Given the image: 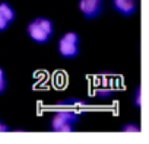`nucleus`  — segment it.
<instances>
[{"label": "nucleus", "instance_id": "obj_7", "mask_svg": "<svg viewBox=\"0 0 149 144\" xmlns=\"http://www.w3.org/2000/svg\"><path fill=\"white\" fill-rule=\"evenodd\" d=\"M58 108H72V109H84L88 106V102L79 98H66L57 103Z\"/></svg>", "mask_w": 149, "mask_h": 144}, {"label": "nucleus", "instance_id": "obj_2", "mask_svg": "<svg viewBox=\"0 0 149 144\" xmlns=\"http://www.w3.org/2000/svg\"><path fill=\"white\" fill-rule=\"evenodd\" d=\"M26 35L37 44H47L54 35V23L48 18L38 16L26 25Z\"/></svg>", "mask_w": 149, "mask_h": 144}, {"label": "nucleus", "instance_id": "obj_11", "mask_svg": "<svg viewBox=\"0 0 149 144\" xmlns=\"http://www.w3.org/2000/svg\"><path fill=\"white\" fill-rule=\"evenodd\" d=\"M123 132H140V125L134 124V122H127L121 127Z\"/></svg>", "mask_w": 149, "mask_h": 144}, {"label": "nucleus", "instance_id": "obj_5", "mask_svg": "<svg viewBox=\"0 0 149 144\" xmlns=\"http://www.w3.org/2000/svg\"><path fill=\"white\" fill-rule=\"evenodd\" d=\"M114 10L121 16H133L137 12V0H111Z\"/></svg>", "mask_w": 149, "mask_h": 144}, {"label": "nucleus", "instance_id": "obj_12", "mask_svg": "<svg viewBox=\"0 0 149 144\" xmlns=\"http://www.w3.org/2000/svg\"><path fill=\"white\" fill-rule=\"evenodd\" d=\"M9 131H10V127L6 125V124L2 121V118H0V132H9Z\"/></svg>", "mask_w": 149, "mask_h": 144}, {"label": "nucleus", "instance_id": "obj_6", "mask_svg": "<svg viewBox=\"0 0 149 144\" xmlns=\"http://www.w3.org/2000/svg\"><path fill=\"white\" fill-rule=\"evenodd\" d=\"M16 13L8 2H0V32H5L15 21Z\"/></svg>", "mask_w": 149, "mask_h": 144}, {"label": "nucleus", "instance_id": "obj_1", "mask_svg": "<svg viewBox=\"0 0 149 144\" xmlns=\"http://www.w3.org/2000/svg\"><path fill=\"white\" fill-rule=\"evenodd\" d=\"M81 115H82L81 109L57 106L50 119V130L54 132H73L81 121Z\"/></svg>", "mask_w": 149, "mask_h": 144}, {"label": "nucleus", "instance_id": "obj_4", "mask_svg": "<svg viewBox=\"0 0 149 144\" xmlns=\"http://www.w3.org/2000/svg\"><path fill=\"white\" fill-rule=\"evenodd\" d=\"M78 8L82 13V16L86 21L97 19L98 16L102 15L105 9V2L104 0H79Z\"/></svg>", "mask_w": 149, "mask_h": 144}, {"label": "nucleus", "instance_id": "obj_10", "mask_svg": "<svg viewBox=\"0 0 149 144\" xmlns=\"http://www.w3.org/2000/svg\"><path fill=\"white\" fill-rule=\"evenodd\" d=\"M8 89V77H6V73L5 70L0 67V96H2Z\"/></svg>", "mask_w": 149, "mask_h": 144}, {"label": "nucleus", "instance_id": "obj_8", "mask_svg": "<svg viewBox=\"0 0 149 144\" xmlns=\"http://www.w3.org/2000/svg\"><path fill=\"white\" fill-rule=\"evenodd\" d=\"M97 96L101 98V99H107V98H111L114 93H116V89L111 86V88H100L95 90Z\"/></svg>", "mask_w": 149, "mask_h": 144}, {"label": "nucleus", "instance_id": "obj_3", "mask_svg": "<svg viewBox=\"0 0 149 144\" xmlns=\"http://www.w3.org/2000/svg\"><path fill=\"white\" fill-rule=\"evenodd\" d=\"M57 51L61 58L72 60L76 58L81 51V38L74 31L64 32L57 41Z\"/></svg>", "mask_w": 149, "mask_h": 144}, {"label": "nucleus", "instance_id": "obj_9", "mask_svg": "<svg viewBox=\"0 0 149 144\" xmlns=\"http://www.w3.org/2000/svg\"><path fill=\"white\" fill-rule=\"evenodd\" d=\"M133 106L137 109L142 106V89H140V86H137L133 92Z\"/></svg>", "mask_w": 149, "mask_h": 144}]
</instances>
